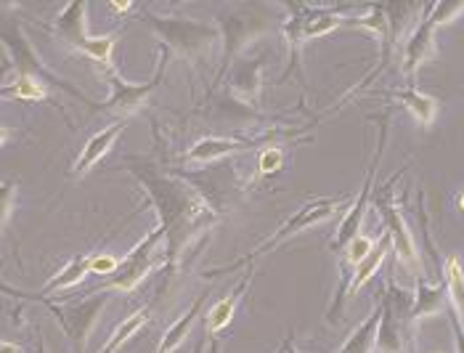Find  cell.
<instances>
[{"label": "cell", "mask_w": 464, "mask_h": 353, "mask_svg": "<svg viewBox=\"0 0 464 353\" xmlns=\"http://www.w3.org/2000/svg\"><path fill=\"white\" fill-rule=\"evenodd\" d=\"M289 8L295 11L285 25V35L289 40V45H292L289 70L295 67L297 48H300L303 40L329 35L332 30H337L343 25H351V16H343L340 11H332V8H305V5H295V3H289Z\"/></svg>", "instance_id": "9"}, {"label": "cell", "mask_w": 464, "mask_h": 353, "mask_svg": "<svg viewBox=\"0 0 464 353\" xmlns=\"http://www.w3.org/2000/svg\"><path fill=\"white\" fill-rule=\"evenodd\" d=\"M40 303L59 319V324L64 327L67 338L72 340L74 351L82 353L85 351V343H88V335L93 332L96 321L102 317V311L107 309L109 295L104 289H96L93 295L77 300V303H70V306H59V303H51L48 298H40Z\"/></svg>", "instance_id": "7"}, {"label": "cell", "mask_w": 464, "mask_h": 353, "mask_svg": "<svg viewBox=\"0 0 464 353\" xmlns=\"http://www.w3.org/2000/svg\"><path fill=\"white\" fill-rule=\"evenodd\" d=\"M348 200H314V202H308V205H303L300 211L295 212L292 218H286V223L279 229V231H274L268 240H263L257 248L247 252L245 258H239V260H234V263H228V266H220V269H213V271H208L205 277H218V274H226V271H237V269H242V266H247L252 260H257L260 255H266V252H271V250L276 248V245H282L286 242L289 237H295V234H300V231H305V229H311V226H319L324 221H329L334 212L340 211L343 205H345Z\"/></svg>", "instance_id": "4"}, {"label": "cell", "mask_w": 464, "mask_h": 353, "mask_svg": "<svg viewBox=\"0 0 464 353\" xmlns=\"http://www.w3.org/2000/svg\"><path fill=\"white\" fill-rule=\"evenodd\" d=\"M462 211H464V197H462Z\"/></svg>", "instance_id": "39"}, {"label": "cell", "mask_w": 464, "mask_h": 353, "mask_svg": "<svg viewBox=\"0 0 464 353\" xmlns=\"http://www.w3.org/2000/svg\"><path fill=\"white\" fill-rule=\"evenodd\" d=\"M117 266H120V260L111 258V255H93V258H91V271H96V274H102V277L114 274Z\"/></svg>", "instance_id": "30"}, {"label": "cell", "mask_w": 464, "mask_h": 353, "mask_svg": "<svg viewBox=\"0 0 464 353\" xmlns=\"http://www.w3.org/2000/svg\"><path fill=\"white\" fill-rule=\"evenodd\" d=\"M388 117H391V112L382 117L385 123H382V131H380V146H377V152H374V157H372V162H369V173H366V181H363V191L358 194V200L353 202V208H351L348 215L343 218V223H340V229H337V234H334V240L329 242L332 252L345 250L358 237V229H361V223H363V212H366V205H369V197H372V191H374L377 165H380L382 146H385V133H388Z\"/></svg>", "instance_id": "12"}, {"label": "cell", "mask_w": 464, "mask_h": 353, "mask_svg": "<svg viewBox=\"0 0 464 353\" xmlns=\"http://www.w3.org/2000/svg\"><path fill=\"white\" fill-rule=\"evenodd\" d=\"M0 99H24V102H45L48 93H45V85L30 80V77H16L14 85L8 88H0Z\"/></svg>", "instance_id": "24"}, {"label": "cell", "mask_w": 464, "mask_h": 353, "mask_svg": "<svg viewBox=\"0 0 464 353\" xmlns=\"http://www.w3.org/2000/svg\"><path fill=\"white\" fill-rule=\"evenodd\" d=\"M8 70H11V62L5 59V62L0 64V83H3V77H5V72H8Z\"/></svg>", "instance_id": "35"}, {"label": "cell", "mask_w": 464, "mask_h": 353, "mask_svg": "<svg viewBox=\"0 0 464 353\" xmlns=\"http://www.w3.org/2000/svg\"><path fill=\"white\" fill-rule=\"evenodd\" d=\"M205 346H208V338L202 335V338L197 340V346H194V353H205Z\"/></svg>", "instance_id": "33"}, {"label": "cell", "mask_w": 464, "mask_h": 353, "mask_svg": "<svg viewBox=\"0 0 464 353\" xmlns=\"http://www.w3.org/2000/svg\"><path fill=\"white\" fill-rule=\"evenodd\" d=\"M260 72H263V59H257V64H247L242 67L231 91H237L242 96V102H252L257 99V88H260Z\"/></svg>", "instance_id": "25"}, {"label": "cell", "mask_w": 464, "mask_h": 353, "mask_svg": "<svg viewBox=\"0 0 464 353\" xmlns=\"http://www.w3.org/2000/svg\"><path fill=\"white\" fill-rule=\"evenodd\" d=\"M168 62H170V51H168V48H160L157 74H154L149 83H141V85H139V83H128V80H122V77H120V72H117V67H109L107 83L111 85V96H109L104 104H96V102H91V99H88L85 106H91V112L114 114V117H120L122 123H128V117H130V114H136V112L146 104V99L154 93V88L162 83Z\"/></svg>", "instance_id": "5"}, {"label": "cell", "mask_w": 464, "mask_h": 353, "mask_svg": "<svg viewBox=\"0 0 464 353\" xmlns=\"http://www.w3.org/2000/svg\"><path fill=\"white\" fill-rule=\"evenodd\" d=\"M279 168H282V149H276V146L263 149L260 157H257V171H260L263 176H271V173H276Z\"/></svg>", "instance_id": "28"}, {"label": "cell", "mask_w": 464, "mask_h": 353, "mask_svg": "<svg viewBox=\"0 0 464 353\" xmlns=\"http://www.w3.org/2000/svg\"><path fill=\"white\" fill-rule=\"evenodd\" d=\"M85 14H88V3L85 0H72V3H67V8L56 16L53 35L59 37V40H64L74 51L85 54L88 59H93L99 64H109L111 62V51L117 45V37L88 35Z\"/></svg>", "instance_id": "6"}, {"label": "cell", "mask_w": 464, "mask_h": 353, "mask_svg": "<svg viewBox=\"0 0 464 353\" xmlns=\"http://www.w3.org/2000/svg\"><path fill=\"white\" fill-rule=\"evenodd\" d=\"M451 311V309H449ZM451 319V327H454V340H457V353H464V327L459 324V319L454 317V314H449Z\"/></svg>", "instance_id": "31"}, {"label": "cell", "mask_w": 464, "mask_h": 353, "mask_svg": "<svg viewBox=\"0 0 464 353\" xmlns=\"http://www.w3.org/2000/svg\"><path fill=\"white\" fill-rule=\"evenodd\" d=\"M382 319H380V329H377V346L382 348V353H401L403 351V292L391 284L385 298H382Z\"/></svg>", "instance_id": "14"}, {"label": "cell", "mask_w": 464, "mask_h": 353, "mask_svg": "<svg viewBox=\"0 0 464 353\" xmlns=\"http://www.w3.org/2000/svg\"><path fill=\"white\" fill-rule=\"evenodd\" d=\"M143 324H146V314L143 311H136V314H130V317L125 319V321H120V327L111 332V338H109V343L102 348V353H114L128 338H133L139 329H141Z\"/></svg>", "instance_id": "26"}, {"label": "cell", "mask_w": 464, "mask_h": 353, "mask_svg": "<svg viewBox=\"0 0 464 353\" xmlns=\"http://www.w3.org/2000/svg\"><path fill=\"white\" fill-rule=\"evenodd\" d=\"M252 277H255V266H250V274L242 279V284H239L231 295L220 298L213 309L208 311V335H218V332H223V329L231 324V319H234L237 309H239V300L245 298V292H247V287H250Z\"/></svg>", "instance_id": "17"}, {"label": "cell", "mask_w": 464, "mask_h": 353, "mask_svg": "<svg viewBox=\"0 0 464 353\" xmlns=\"http://www.w3.org/2000/svg\"><path fill=\"white\" fill-rule=\"evenodd\" d=\"M446 298H449V287L446 279H440L438 287H428V284L417 282V292H414V303H411V311H409V321H417L422 317H432L438 311H443L446 306Z\"/></svg>", "instance_id": "18"}, {"label": "cell", "mask_w": 464, "mask_h": 353, "mask_svg": "<svg viewBox=\"0 0 464 353\" xmlns=\"http://www.w3.org/2000/svg\"><path fill=\"white\" fill-rule=\"evenodd\" d=\"M8 136H11V131L8 128H0V143L8 142Z\"/></svg>", "instance_id": "37"}, {"label": "cell", "mask_w": 464, "mask_h": 353, "mask_svg": "<svg viewBox=\"0 0 464 353\" xmlns=\"http://www.w3.org/2000/svg\"><path fill=\"white\" fill-rule=\"evenodd\" d=\"M0 353H22V348L16 343H8V340H0Z\"/></svg>", "instance_id": "32"}, {"label": "cell", "mask_w": 464, "mask_h": 353, "mask_svg": "<svg viewBox=\"0 0 464 353\" xmlns=\"http://www.w3.org/2000/svg\"><path fill=\"white\" fill-rule=\"evenodd\" d=\"M0 43L5 45L8 62H11V67H16L19 77H30V80L43 83V85H45V83H48V85H56L59 91L70 93L72 99H77V102H82V104L88 102L85 93H80L72 83L62 80L59 74H53V72L48 70V67L37 59V51L33 48L30 37L24 35V30H22V25H19L16 19L0 25Z\"/></svg>", "instance_id": "3"}, {"label": "cell", "mask_w": 464, "mask_h": 353, "mask_svg": "<svg viewBox=\"0 0 464 353\" xmlns=\"http://www.w3.org/2000/svg\"><path fill=\"white\" fill-rule=\"evenodd\" d=\"M391 248H393V240H391V234L385 231L382 237H380V242L372 248V252L361 260L356 266V271H353V279H351V284H348V295H356L358 289L363 287V284L369 282L374 274H377V269L382 266V260L388 258V252H391Z\"/></svg>", "instance_id": "19"}, {"label": "cell", "mask_w": 464, "mask_h": 353, "mask_svg": "<svg viewBox=\"0 0 464 353\" xmlns=\"http://www.w3.org/2000/svg\"><path fill=\"white\" fill-rule=\"evenodd\" d=\"M257 143H260L257 139L250 142V139H215V136H208V139L194 143V146L186 152L183 160H186L188 165H210V162H220V160L228 157V154L255 149Z\"/></svg>", "instance_id": "15"}, {"label": "cell", "mask_w": 464, "mask_h": 353, "mask_svg": "<svg viewBox=\"0 0 464 353\" xmlns=\"http://www.w3.org/2000/svg\"><path fill=\"white\" fill-rule=\"evenodd\" d=\"M395 96H398V102H401V104L406 106V109L414 114V120H417V123L430 125V123L435 120V114H438V102H435L432 96L420 93L417 88H403V91H398Z\"/></svg>", "instance_id": "23"}, {"label": "cell", "mask_w": 464, "mask_h": 353, "mask_svg": "<svg viewBox=\"0 0 464 353\" xmlns=\"http://www.w3.org/2000/svg\"><path fill=\"white\" fill-rule=\"evenodd\" d=\"M372 248H374V242L372 240H366V237H361L358 234L356 240L345 248V252H348V263H351V271H356V266L372 252Z\"/></svg>", "instance_id": "29"}, {"label": "cell", "mask_w": 464, "mask_h": 353, "mask_svg": "<svg viewBox=\"0 0 464 353\" xmlns=\"http://www.w3.org/2000/svg\"><path fill=\"white\" fill-rule=\"evenodd\" d=\"M133 173L149 191V200L154 202V211L162 221L160 226L165 229L168 240V269H176L183 250L191 245L197 229L215 221L213 208L179 178L162 176L151 168H133Z\"/></svg>", "instance_id": "1"}, {"label": "cell", "mask_w": 464, "mask_h": 353, "mask_svg": "<svg viewBox=\"0 0 464 353\" xmlns=\"http://www.w3.org/2000/svg\"><path fill=\"white\" fill-rule=\"evenodd\" d=\"M205 300H208V295H199V298L194 300V306H191V309H188L179 321H173V324L168 327V332H165V338H162V343H160L157 353H173L176 348H179L180 343L188 338V332H191L194 321H197V317H199V311H202Z\"/></svg>", "instance_id": "20"}, {"label": "cell", "mask_w": 464, "mask_h": 353, "mask_svg": "<svg viewBox=\"0 0 464 353\" xmlns=\"http://www.w3.org/2000/svg\"><path fill=\"white\" fill-rule=\"evenodd\" d=\"M128 128V123H111L107 125L104 131H99L96 136H91V142H85V149L80 152V157H77V162L72 165V173L74 176H82V173H88L91 168H96L102 160H104V154H107L109 149H111V143L120 139V133Z\"/></svg>", "instance_id": "16"}, {"label": "cell", "mask_w": 464, "mask_h": 353, "mask_svg": "<svg viewBox=\"0 0 464 353\" xmlns=\"http://www.w3.org/2000/svg\"><path fill=\"white\" fill-rule=\"evenodd\" d=\"M401 176V173H398ZM398 176H393L388 183H385V189H382V194H377V200H374V205H377V211L382 215V221L388 223V234H391V240H393V248L398 252V258L406 263V266H411V269H420V255H417V248H414V242H411V234H409V229H406V223H403V215L398 211V205H395L393 200V183L398 181Z\"/></svg>", "instance_id": "13"}, {"label": "cell", "mask_w": 464, "mask_h": 353, "mask_svg": "<svg viewBox=\"0 0 464 353\" xmlns=\"http://www.w3.org/2000/svg\"><path fill=\"white\" fill-rule=\"evenodd\" d=\"M446 287H449V303H451V314L459 319L464 327V266L457 255H451L446 260Z\"/></svg>", "instance_id": "21"}, {"label": "cell", "mask_w": 464, "mask_h": 353, "mask_svg": "<svg viewBox=\"0 0 464 353\" xmlns=\"http://www.w3.org/2000/svg\"><path fill=\"white\" fill-rule=\"evenodd\" d=\"M162 240H165V229L162 226L149 231L141 242L120 260L117 271L109 274L107 282L102 284V287H96V289H104V292H109V289H114V292H133L146 279V274L154 269V263H157L154 255H157Z\"/></svg>", "instance_id": "8"}, {"label": "cell", "mask_w": 464, "mask_h": 353, "mask_svg": "<svg viewBox=\"0 0 464 353\" xmlns=\"http://www.w3.org/2000/svg\"><path fill=\"white\" fill-rule=\"evenodd\" d=\"M16 191H19L16 181H0V231H3V226H5V221H8V215H11V211H14Z\"/></svg>", "instance_id": "27"}, {"label": "cell", "mask_w": 464, "mask_h": 353, "mask_svg": "<svg viewBox=\"0 0 464 353\" xmlns=\"http://www.w3.org/2000/svg\"><path fill=\"white\" fill-rule=\"evenodd\" d=\"M464 11V3L462 0H449V3H435L432 8H430V14L420 22V27L409 35L406 40V74L411 77L417 67L430 59V54H432V48H435V30L440 27V25H446V22H451L454 16H459Z\"/></svg>", "instance_id": "10"}, {"label": "cell", "mask_w": 464, "mask_h": 353, "mask_svg": "<svg viewBox=\"0 0 464 353\" xmlns=\"http://www.w3.org/2000/svg\"><path fill=\"white\" fill-rule=\"evenodd\" d=\"M35 353H48V348H45V340H43V338H37Z\"/></svg>", "instance_id": "34"}, {"label": "cell", "mask_w": 464, "mask_h": 353, "mask_svg": "<svg viewBox=\"0 0 464 353\" xmlns=\"http://www.w3.org/2000/svg\"><path fill=\"white\" fill-rule=\"evenodd\" d=\"M289 351H292V338H286L285 346H282V348H279V351H276V353H289Z\"/></svg>", "instance_id": "36"}, {"label": "cell", "mask_w": 464, "mask_h": 353, "mask_svg": "<svg viewBox=\"0 0 464 353\" xmlns=\"http://www.w3.org/2000/svg\"><path fill=\"white\" fill-rule=\"evenodd\" d=\"M143 25H149L154 30V35L162 40V48L170 51V56H183V59H199L202 54H208L218 40V27L208 22H197V19H186V16H139Z\"/></svg>", "instance_id": "2"}, {"label": "cell", "mask_w": 464, "mask_h": 353, "mask_svg": "<svg viewBox=\"0 0 464 353\" xmlns=\"http://www.w3.org/2000/svg\"><path fill=\"white\" fill-rule=\"evenodd\" d=\"M210 353H218V346L213 343V348H210Z\"/></svg>", "instance_id": "38"}, {"label": "cell", "mask_w": 464, "mask_h": 353, "mask_svg": "<svg viewBox=\"0 0 464 353\" xmlns=\"http://www.w3.org/2000/svg\"><path fill=\"white\" fill-rule=\"evenodd\" d=\"M380 319H382V309H374L372 317L366 319L356 332L345 340V346L337 353H372L374 343H377V329H380Z\"/></svg>", "instance_id": "22"}, {"label": "cell", "mask_w": 464, "mask_h": 353, "mask_svg": "<svg viewBox=\"0 0 464 353\" xmlns=\"http://www.w3.org/2000/svg\"><path fill=\"white\" fill-rule=\"evenodd\" d=\"M218 33L223 37V67L220 74L231 67L234 56H239L242 48H247L255 37L266 35L271 30V22L263 14H228L218 19Z\"/></svg>", "instance_id": "11"}]
</instances>
